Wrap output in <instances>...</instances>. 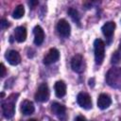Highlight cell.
Masks as SVG:
<instances>
[{"label": "cell", "instance_id": "cell-3", "mask_svg": "<svg viewBox=\"0 0 121 121\" xmlns=\"http://www.w3.org/2000/svg\"><path fill=\"white\" fill-rule=\"evenodd\" d=\"M95 60L96 64H101L105 57V43L101 39H96L94 43Z\"/></svg>", "mask_w": 121, "mask_h": 121}, {"label": "cell", "instance_id": "cell-5", "mask_svg": "<svg viewBox=\"0 0 121 121\" xmlns=\"http://www.w3.org/2000/svg\"><path fill=\"white\" fill-rule=\"evenodd\" d=\"M57 31L62 38H68L71 32V26L66 20L60 19L57 24Z\"/></svg>", "mask_w": 121, "mask_h": 121}, {"label": "cell", "instance_id": "cell-6", "mask_svg": "<svg viewBox=\"0 0 121 121\" xmlns=\"http://www.w3.org/2000/svg\"><path fill=\"white\" fill-rule=\"evenodd\" d=\"M77 102L81 108L85 110L92 108V99L87 93H79L77 96Z\"/></svg>", "mask_w": 121, "mask_h": 121}, {"label": "cell", "instance_id": "cell-20", "mask_svg": "<svg viewBox=\"0 0 121 121\" xmlns=\"http://www.w3.org/2000/svg\"><path fill=\"white\" fill-rule=\"evenodd\" d=\"M0 25H1V28H6V27H8L9 26V22L8 20H6V19H2Z\"/></svg>", "mask_w": 121, "mask_h": 121}, {"label": "cell", "instance_id": "cell-18", "mask_svg": "<svg viewBox=\"0 0 121 121\" xmlns=\"http://www.w3.org/2000/svg\"><path fill=\"white\" fill-rule=\"evenodd\" d=\"M68 14L70 15V17L72 18V20H73L75 23H77L78 26L80 25V16H79L78 11L76 9H73V8L69 9H68Z\"/></svg>", "mask_w": 121, "mask_h": 121}, {"label": "cell", "instance_id": "cell-7", "mask_svg": "<svg viewBox=\"0 0 121 121\" xmlns=\"http://www.w3.org/2000/svg\"><path fill=\"white\" fill-rule=\"evenodd\" d=\"M59 59H60L59 50L56 49V48H51L48 51V53L45 55V57L43 58V63L45 65H49V64H52V63L56 62Z\"/></svg>", "mask_w": 121, "mask_h": 121}, {"label": "cell", "instance_id": "cell-19", "mask_svg": "<svg viewBox=\"0 0 121 121\" xmlns=\"http://www.w3.org/2000/svg\"><path fill=\"white\" fill-rule=\"evenodd\" d=\"M121 59V56H120V53L118 51H115L112 56V63H117Z\"/></svg>", "mask_w": 121, "mask_h": 121}, {"label": "cell", "instance_id": "cell-23", "mask_svg": "<svg viewBox=\"0 0 121 121\" xmlns=\"http://www.w3.org/2000/svg\"><path fill=\"white\" fill-rule=\"evenodd\" d=\"M94 80H95L94 78H91V79L89 80V85H90V86H92V87L94 86Z\"/></svg>", "mask_w": 121, "mask_h": 121}, {"label": "cell", "instance_id": "cell-14", "mask_svg": "<svg viewBox=\"0 0 121 121\" xmlns=\"http://www.w3.org/2000/svg\"><path fill=\"white\" fill-rule=\"evenodd\" d=\"M35 111V108H34V105L31 101L29 100H24L21 104V112L23 114L25 115H29V114H32Z\"/></svg>", "mask_w": 121, "mask_h": 121}, {"label": "cell", "instance_id": "cell-11", "mask_svg": "<svg viewBox=\"0 0 121 121\" xmlns=\"http://www.w3.org/2000/svg\"><path fill=\"white\" fill-rule=\"evenodd\" d=\"M111 104H112V99H111L110 95H108L106 94L99 95V96L97 98V107L99 109L105 110V109L109 108Z\"/></svg>", "mask_w": 121, "mask_h": 121}, {"label": "cell", "instance_id": "cell-10", "mask_svg": "<svg viewBox=\"0 0 121 121\" xmlns=\"http://www.w3.org/2000/svg\"><path fill=\"white\" fill-rule=\"evenodd\" d=\"M34 34V43L36 45H41L44 40V31L40 26H36L33 29Z\"/></svg>", "mask_w": 121, "mask_h": 121}, {"label": "cell", "instance_id": "cell-22", "mask_svg": "<svg viewBox=\"0 0 121 121\" xmlns=\"http://www.w3.org/2000/svg\"><path fill=\"white\" fill-rule=\"evenodd\" d=\"M75 121H86V118L84 116H82V115H78V116L76 117Z\"/></svg>", "mask_w": 121, "mask_h": 121}, {"label": "cell", "instance_id": "cell-17", "mask_svg": "<svg viewBox=\"0 0 121 121\" xmlns=\"http://www.w3.org/2000/svg\"><path fill=\"white\" fill-rule=\"evenodd\" d=\"M24 14H25L24 6L23 5H18L15 8V9L13 10V12H12V17L14 19H20V18H22L24 16Z\"/></svg>", "mask_w": 121, "mask_h": 121}, {"label": "cell", "instance_id": "cell-15", "mask_svg": "<svg viewBox=\"0 0 121 121\" xmlns=\"http://www.w3.org/2000/svg\"><path fill=\"white\" fill-rule=\"evenodd\" d=\"M14 38L18 43H23L26 39V29L25 26H18L14 30Z\"/></svg>", "mask_w": 121, "mask_h": 121}, {"label": "cell", "instance_id": "cell-25", "mask_svg": "<svg viewBox=\"0 0 121 121\" xmlns=\"http://www.w3.org/2000/svg\"><path fill=\"white\" fill-rule=\"evenodd\" d=\"M27 121H38V120H36V119H29V120H27Z\"/></svg>", "mask_w": 121, "mask_h": 121}, {"label": "cell", "instance_id": "cell-26", "mask_svg": "<svg viewBox=\"0 0 121 121\" xmlns=\"http://www.w3.org/2000/svg\"><path fill=\"white\" fill-rule=\"evenodd\" d=\"M119 49H120V51H121V43H120V46H119Z\"/></svg>", "mask_w": 121, "mask_h": 121}, {"label": "cell", "instance_id": "cell-2", "mask_svg": "<svg viewBox=\"0 0 121 121\" xmlns=\"http://www.w3.org/2000/svg\"><path fill=\"white\" fill-rule=\"evenodd\" d=\"M106 82L109 86L118 88L121 86V68L112 67L106 75Z\"/></svg>", "mask_w": 121, "mask_h": 121}, {"label": "cell", "instance_id": "cell-9", "mask_svg": "<svg viewBox=\"0 0 121 121\" xmlns=\"http://www.w3.org/2000/svg\"><path fill=\"white\" fill-rule=\"evenodd\" d=\"M5 58L8 60V62L11 65H17L21 62V56L16 50L7 51V53L5 55Z\"/></svg>", "mask_w": 121, "mask_h": 121}, {"label": "cell", "instance_id": "cell-16", "mask_svg": "<svg viewBox=\"0 0 121 121\" xmlns=\"http://www.w3.org/2000/svg\"><path fill=\"white\" fill-rule=\"evenodd\" d=\"M55 94L58 97H62L66 94V84L62 80H59L55 83Z\"/></svg>", "mask_w": 121, "mask_h": 121}, {"label": "cell", "instance_id": "cell-4", "mask_svg": "<svg viewBox=\"0 0 121 121\" xmlns=\"http://www.w3.org/2000/svg\"><path fill=\"white\" fill-rule=\"evenodd\" d=\"M49 95L50 93L47 84L42 83L37 89V92L35 94V99L38 102H46L49 99Z\"/></svg>", "mask_w": 121, "mask_h": 121}, {"label": "cell", "instance_id": "cell-8", "mask_svg": "<svg viewBox=\"0 0 121 121\" xmlns=\"http://www.w3.org/2000/svg\"><path fill=\"white\" fill-rule=\"evenodd\" d=\"M71 68L77 73H81L83 71V58L81 55H75L71 60Z\"/></svg>", "mask_w": 121, "mask_h": 121}, {"label": "cell", "instance_id": "cell-13", "mask_svg": "<svg viewBox=\"0 0 121 121\" xmlns=\"http://www.w3.org/2000/svg\"><path fill=\"white\" fill-rule=\"evenodd\" d=\"M51 111L53 112L54 114H56L57 116H59L60 118L61 116L65 115V112H66V108L64 105L59 103V102H53L51 105Z\"/></svg>", "mask_w": 121, "mask_h": 121}, {"label": "cell", "instance_id": "cell-24", "mask_svg": "<svg viewBox=\"0 0 121 121\" xmlns=\"http://www.w3.org/2000/svg\"><path fill=\"white\" fill-rule=\"evenodd\" d=\"M29 5H32V6L38 5V1H30V2H29Z\"/></svg>", "mask_w": 121, "mask_h": 121}, {"label": "cell", "instance_id": "cell-12", "mask_svg": "<svg viewBox=\"0 0 121 121\" xmlns=\"http://www.w3.org/2000/svg\"><path fill=\"white\" fill-rule=\"evenodd\" d=\"M114 29H115V23L112 22V21H109L107 22L106 24L103 25L101 30H102V33L105 37L107 38H111L114 32Z\"/></svg>", "mask_w": 121, "mask_h": 121}, {"label": "cell", "instance_id": "cell-1", "mask_svg": "<svg viewBox=\"0 0 121 121\" xmlns=\"http://www.w3.org/2000/svg\"><path fill=\"white\" fill-rule=\"evenodd\" d=\"M18 94H13L8 97V99L2 103V111L3 114L7 119L12 118V116L15 113V102L17 100Z\"/></svg>", "mask_w": 121, "mask_h": 121}, {"label": "cell", "instance_id": "cell-21", "mask_svg": "<svg viewBox=\"0 0 121 121\" xmlns=\"http://www.w3.org/2000/svg\"><path fill=\"white\" fill-rule=\"evenodd\" d=\"M6 76V67L3 63H1V77L4 78Z\"/></svg>", "mask_w": 121, "mask_h": 121}]
</instances>
